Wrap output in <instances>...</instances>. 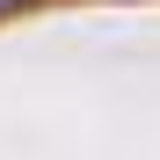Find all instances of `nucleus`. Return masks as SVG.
<instances>
[{"instance_id":"obj_1","label":"nucleus","mask_w":160,"mask_h":160,"mask_svg":"<svg viewBox=\"0 0 160 160\" xmlns=\"http://www.w3.org/2000/svg\"><path fill=\"white\" fill-rule=\"evenodd\" d=\"M0 8H15V0H0Z\"/></svg>"}]
</instances>
